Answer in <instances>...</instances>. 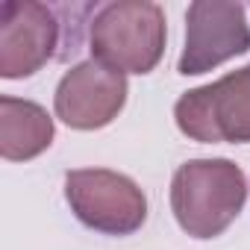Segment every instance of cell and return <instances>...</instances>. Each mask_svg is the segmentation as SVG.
<instances>
[{
  "label": "cell",
  "mask_w": 250,
  "mask_h": 250,
  "mask_svg": "<svg viewBox=\"0 0 250 250\" xmlns=\"http://www.w3.org/2000/svg\"><path fill=\"white\" fill-rule=\"evenodd\" d=\"M244 200V174L229 159H191L177 168L171 183L174 218L194 238L221 235L238 218Z\"/></svg>",
  "instance_id": "cell-1"
},
{
  "label": "cell",
  "mask_w": 250,
  "mask_h": 250,
  "mask_svg": "<svg viewBox=\"0 0 250 250\" xmlns=\"http://www.w3.org/2000/svg\"><path fill=\"white\" fill-rule=\"evenodd\" d=\"M165 12L150 0H118L91 21V59L118 74H150L165 53Z\"/></svg>",
  "instance_id": "cell-2"
},
{
  "label": "cell",
  "mask_w": 250,
  "mask_h": 250,
  "mask_svg": "<svg viewBox=\"0 0 250 250\" xmlns=\"http://www.w3.org/2000/svg\"><path fill=\"white\" fill-rule=\"evenodd\" d=\"M174 118L180 133L194 142H250V65L186 91L174 106Z\"/></svg>",
  "instance_id": "cell-3"
},
{
  "label": "cell",
  "mask_w": 250,
  "mask_h": 250,
  "mask_svg": "<svg viewBox=\"0 0 250 250\" xmlns=\"http://www.w3.org/2000/svg\"><path fill=\"white\" fill-rule=\"evenodd\" d=\"M65 197L85 227L106 235H130L147 221L145 191L130 177L109 168L68 171Z\"/></svg>",
  "instance_id": "cell-4"
},
{
  "label": "cell",
  "mask_w": 250,
  "mask_h": 250,
  "mask_svg": "<svg viewBox=\"0 0 250 250\" xmlns=\"http://www.w3.org/2000/svg\"><path fill=\"white\" fill-rule=\"evenodd\" d=\"M250 50V24L241 3L197 0L186 15V47L180 56V74L197 77L232 56Z\"/></svg>",
  "instance_id": "cell-5"
},
{
  "label": "cell",
  "mask_w": 250,
  "mask_h": 250,
  "mask_svg": "<svg viewBox=\"0 0 250 250\" xmlns=\"http://www.w3.org/2000/svg\"><path fill=\"white\" fill-rule=\"evenodd\" d=\"M127 103V77L97 59L74 65L56 85V118L74 130H100Z\"/></svg>",
  "instance_id": "cell-6"
},
{
  "label": "cell",
  "mask_w": 250,
  "mask_h": 250,
  "mask_svg": "<svg viewBox=\"0 0 250 250\" xmlns=\"http://www.w3.org/2000/svg\"><path fill=\"white\" fill-rule=\"evenodd\" d=\"M56 42L59 24L44 3L6 0L0 6V77H33L53 56Z\"/></svg>",
  "instance_id": "cell-7"
},
{
  "label": "cell",
  "mask_w": 250,
  "mask_h": 250,
  "mask_svg": "<svg viewBox=\"0 0 250 250\" xmlns=\"http://www.w3.org/2000/svg\"><path fill=\"white\" fill-rule=\"evenodd\" d=\"M53 142V118L33 100L0 97V156L27 162L44 153Z\"/></svg>",
  "instance_id": "cell-8"
}]
</instances>
